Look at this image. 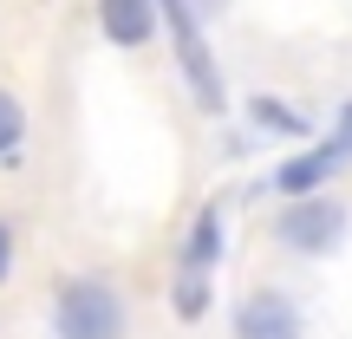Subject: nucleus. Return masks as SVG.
Masks as SVG:
<instances>
[{
    "label": "nucleus",
    "instance_id": "f257e3e1",
    "mask_svg": "<svg viewBox=\"0 0 352 339\" xmlns=\"http://www.w3.org/2000/svg\"><path fill=\"white\" fill-rule=\"evenodd\" d=\"M131 307L104 274H59L52 287V339H124Z\"/></svg>",
    "mask_w": 352,
    "mask_h": 339
},
{
    "label": "nucleus",
    "instance_id": "f03ea898",
    "mask_svg": "<svg viewBox=\"0 0 352 339\" xmlns=\"http://www.w3.org/2000/svg\"><path fill=\"white\" fill-rule=\"evenodd\" d=\"M164 7V33H170V52H176V72H183V91L196 98V111L222 118L228 111V78H222V59H215L209 33H202V13L189 0H157Z\"/></svg>",
    "mask_w": 352,
    "mask_h": 339
},
{
    "label": "nucleus",
    "instance_id": "7ed1b4c3",
    "mask_svg": "<svg viewBox=\"0 0 352 339\" xmlns=\"http://www.w3.org/2000/svg\"><path fill=\"white\" fill-rule=\"evenodd\" d=\"M274 241L287 254H300V261H327V254H340L352 241V209L340 196H327V189H314V196H287L274 215Z\"/></svg>",
    "mask_w": 352,
    "mask_h": 339
},
{
    "label": "nucleus",
    "instance_id": "20e7f679",
    "mask_svg": "<svg viewBox=\"0 0 352 339\" xmlns=\"http://www.w3.org/2000/svg\"><path fill=\"white\" fill-rule=\"evenodd\" d=\"M346 164H352V138H346V131H333V138H320V144H300V151L274 170V183H267V189H274L280 202H287V196H314V189H327Z\"/></svg>",
    "mask_w": 352,
    "mask_h": 339
},
{
    "label": "nucleus",
    "instance_id": "39448f33",
    "mask_svg": "<svg viewBox=\"0 0 352 339\" xmlns=\"http://www.w3.org/2000/svg\"><path fill=\"white\" fill-rule=\"evenodd\" d=\"M228 339H307V320H300L287 287H254V294L235 300Z\"/></svg>",
    "mask_w": 352,
    "mask_h": 339
},
{
    "label": "nucleus",
    "instance_id": "423d86ee",
    "mask_svg": "<svg viewBox=\"0 0 352 339\" xmlns=\"http://www.w3.org/2000/svg\"><path fill=\"white\" fill-rule=\"evenodd\" d=\"M98 33H104V46L138 52L164 33V7L157 0H98Z\"/></svg>",
    "mask_w": 352,
    "mask_h": 339
},
{
    "label": "nucleus",
    "instance_id": "0eeeda50",
    "mask_svg": "<svg viewBox=\"0 0 352 339\" xmlns=\"http://www.w3.org/2000/svg\"><path fill=\"white\" fill-rule=\"evenodd\" d=\"M222 254H228V215H222V202H202V209L183 222V235H176V267H202V274H215Z\"/></svg>",
    "mask_w": 352,
    "mask_h": 339
},
{
    "label": "nucleus",
    "instance_id": "6e6552de",
    "mask_svg": "<svg viewBox=\"0 0 352 339\" xmlns=\"http://www.w3.org/2000/svg\"><path fill=\"white\" fill-rule=\"evenodd\" d=\"M209 307H215L209 274H202V267H176V281H170V314L183 320V327H196V320H209Z\"/></svg>",
    "mask_w": 352,
    "mask_h": 339
},
{
    "label": "nucleus",
    "instance_id": "1a4fd4ad",
    "mask_svg": "<svg viewBox=\"0 0 352 339\" xmlns=\"http://www.w3.org/2000/svg\"><path fill=\"white\" fill-rule=\"evenodd\" d=\"M26 144H33V118H26L20 91H7V85H0V164H20V157H26Z\"/></svg>",
    "mask_w": 352,
    "mask_h": 339
},
{
    "label": "nucleus",
    "instance_id": "9d476101",
    "mask_svg": "<svg viewBox=\"0 0 352 339\" xmlns=\"http://www.w3.org/2000/svg\"><path fill=\"white\" fill-rule=\"evenodd\" d=\"M248 118H254L261 131H274V138H294V144H300V138H314V124H307L294 105L267 98V91H254V98H248Z\"/></svg>",
    "mask_w": 352,
    "mask_h": 339
},
{
    "label": "nucleus",
    "instance_id": "9b49d317",
    "mask_svg": "<svg viewBox=\"0 0 352 339\" xmlns=\"http://www.w3.org/2000/svg\"><path fill=\"white\" fill-rule=\"evenodd\" d=\"M13 254H20V235H13V222L0 215V287H7V274H13Z\"/></svg>",
    "mask_w": 352,
    "mask_h": 339
},
{
    "label": "nucleus",
    "instance_id": "f8f14e48",
    "mask_svg": "<svg viewBox=\"0 0 352 339\" xmlns=\"http://www.w3.org/2000/svg\"><path fill=\"white\" fill-rule=\"evenodd\" d=\"M333 131H346V138H352V98L340 105V118H333Z\"/></svg>",
    "mask_w": 352,
    "mask_h": 339
}]
</instances>
